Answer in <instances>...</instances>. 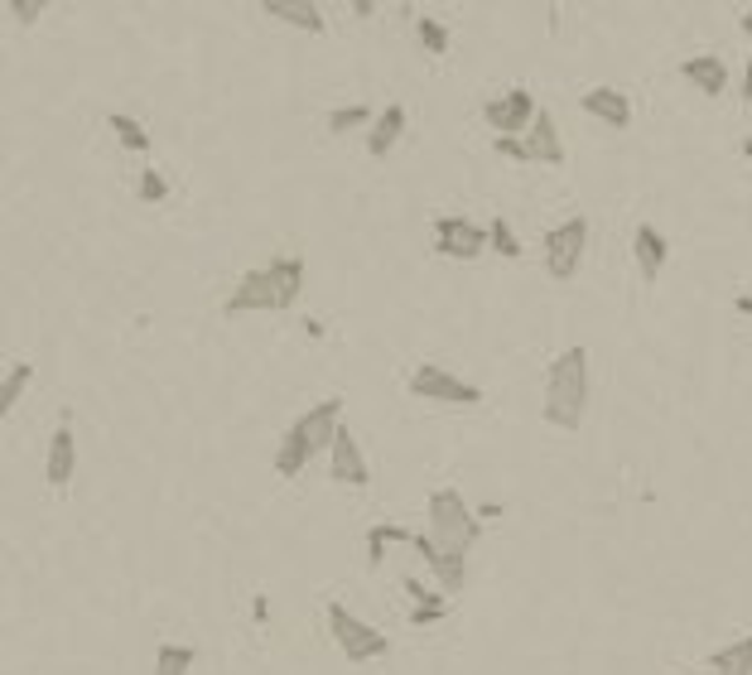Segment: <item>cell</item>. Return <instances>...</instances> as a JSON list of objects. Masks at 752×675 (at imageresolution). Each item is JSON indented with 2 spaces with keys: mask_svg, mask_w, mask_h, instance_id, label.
I'll list each match as a JSON object with an SVG mask.
<instances>
[{
  "mask_svg": "<svg viewBox=\"0 0 752 675\" xmlns=\"http://www.w3.org/2000/svg\"><path fill=\"white\" fill-rule=\"evenodd\" d=\"M535 97L526 93V87H511L507 97H492L488 107H482V121L492 126V135H526V126L535 121Z\"/></svg>",
  "mask_w": 752,
  "mask_h": 675,
  "instance_id": "cell-12",
  "label": "cell"
},
{
  "mask_svg": "<svg viewBox=\"0 0 752 675\" xmlns=\"http://www.w3.org/2000/svg\"><path fill=\"white\" fill-rule=\"evenodd\" d=\"M492 150L507 155V160H516V164H531V155H526L521 135H492Z\"/></svg>",
  "mask_w": 752,
  "mask_h": 675,
  "instance_id": "cell-30",
  "label": "cell"
},
{
  "mask_svg": "<svg viewBox=\"0 0 752 675\" xmlns=\"http://www.w3.org/2000/svg\"><path fill=\"white\" fill-rule=\"evenodd\" d=\"M444 617H448V599H444V593H434V599H424V603L410 608V627H434V623H444Z\"/></svg>",
  "mask_w": 752,
  "mask_h": 675,
  "instance_id": "cell-28",
  "label": "cell"
},
{
  "mask_svg": "<svg viewBox=\"0 0 752 675\" xmlns=\"http://www.w3.org/2000/svg\"><path fill=\"white\" fill-rule=\"evenodd\" d=\"M198 666V651L184 641H160L155 647V675H188Z\"/></svg>",
  "mask_w": 752,
  "mask_h": 675,
  "instance_id": "cell-22",
  "label": "cell"
},
{
  "mask_svg": "<svg viewBox=\"0 0 752 675\" xmlns=\"http://www.w3.org/2000/svg\"><path fill=\"white\" fill-rule=\"evenodd\" d=\"M406 526H391V521H377L372 531H367V569H381V560H386V545H410Z\"/></svg>",
  "mask_w": 752,
  "mask_h": 675,
  "instance_id": "cell-20",
  "label": "cell"
},
{
  "mask_svg": "<svg viewBox=\"0 0 752 675\" xmlns=\"http://www.w3.org/2000/svg\"><path fill=\"white\" fill-rule=\"evenodd\" d=\"M323 613H329V637H333V647H338L343 656L353 661V666H367V661H381V656H386V651H391V637L381 633V627L367 623V617H357L347 603L333 599L329 608H323Z\"/></svg>",
  "mask_w": 752,
  "mask_h": 675,
  "instance_id": "cell-5",
  "label": "cell"
},
{
  "mask_svg": "<svg viewBox=\"0 0 752 675\" xmlns=\"http://www.w3.org/2000/svg\"><path fill=\"white\" fill-rule=\"evenodd\" d=\"M680 77L694 87V93H704V97H724L728 83H733V73H728V63L718 59V53H694V59H680Z\"/></svg>",
  "mask_w": 752,
  "mask_h": 675,
  "instance_id": "cell-14",
  "label": "cell"
},
{
  "mask_svg": "<svg viewBox=\"0 0 752 675\" xmlns=\"http://www.w3.org/2000/svg\"><path fill=\"white\" fill-rule=\"evenodd\" d=\"M521 145H526V155H531V164H565V140H559V126L545 107L535 111V121L526 126Z\"/></svg>",
  "mask_w": 752,
  "mask_h": 675,
  "instance_id": "cell-15",
  "label": "cell"
},
{
  "mask_svg": "<svg viewBox=\"0 0 752 675\" xmlns=\"http://www.w3.org/2000/svg\"><path fill=\"white\" fill-rule=\"evenodd\" d=\"M400 589L410 593V603H424V599H434V593H440V589H424V579H415V574H406V579H400Z\"/></svg>",
  "mask_w": 752,
  "mask_h": 675,
  "instance_id": "cell-31",
  "label": "cell"
},
{
  "mask_svg": "<svg viewBox=\"0 0 752 675\" xmlns=\"http://www.w3.org/2000/svg\"><path fill=\"white\" fill-rule=\"evenodd\" d=\"M107 126H111V135H116V140L126 145L131 155H150V145H155V140H150V131H145L136 116H126V111H111Z\"/></svg>",
  "mask_w": 752,
  "mask_h": 675,
  "instance_id": "cell-23",
  "label": "cell"
},
{
  "mask_svg": "<svg viewBox=\"0 0 752 675\" xmlns=\"http://www.w3.org/2000/svg\"><path fill=\"white\" fill-rule=\"evenodd\" d=\"M251 617H256V623H266V617H271V599H266V593H256V603H251Z\"/></svg>",
  "mask_w": 752,
  "mask_h": 675,
  "instance_id": "cell-33",
  "label": "cell"
},
{
  "mask_svg": "<svg viewBox=\"0 0 752 675\" xmlns=\"http://www.w3.org/2000/svg\"><path fill=\"white\" fill-rule=\"evenodd\" d=\"M29 386H35V363H15V367L5 371V377H0V420H5V415L15 410L20 396H25Z\"/></svg>",
  "mask_w": 752,
  "mask_h": 675,
  "instance_id": "cell-21",
  "label": "cell"
},
{
  "mask_svg": "<svg viewBox=\"0 0 752 675\" xmlns=\"http://www.w3.org/2000/svg\"><path fill=\"white\" fill-rule=\"evenodd\" d=\"M343 430V401L338 396H329V401H319V405H309L305 415H299L295 425H289L285 434H280V444H275V458H271V468L280 472V478H299L313 458L319 454H329V444H333V434Z\"/></svg>",
  "mask_w": 752,
  "mask_h": 675,
  "instance_id": "cell-3",
  "label": "cell"
},
{
  "mask_svg": "<svg viewBox=\"0 0 752 675\" xmlns=\"http://www.w3.org/2000/svg\"><path fill=\"white\" fill-rule=\"evenodd\" d=\"M377 10H381V5H372V0H353V15H357V20H372Z\"/></svg>",
  "mask_w": 752,
  "mask_h": 675,
  "instance_id": "cell-35",
  "label": "cell"
},
{
  "mask_svg": "<svg viewBox=\"0 0 752 675\" xmlns=\"http://www.w3.org/2000/svg\"><path fill=\"white\" fill-rule=\"evenodd\" d=\"M415 34H420V49L434 53V59H444V53L454 49V34H448V25H440L434 15H415Z\"/></svg>",
  "mask_w": 752,
  "mask_h": 675,
  "instance_id": "cell-24",
  "label": "cell"
},
{
  "mask_svg": "<svg viewBox=\"0 0 752 675\" xmlns=\"http://www.w3.org/2000/svg\"><path fill=\"white\" fill-rule=\"evenodd\" d=\"M406 391H410V396H420V401H434V405H464V410L482 405V386H478V381L454 377V371L440 367V363H420V367H415L410 381H406Z\"/></svg>",
  "mask_w": 752,
  "mask_h": 675,
  "instance_id": "cell-6",
  "label": "cell"
},
{
  "mask_svg": "<svg viewBox=\"0 0 752 675\" xmlns=\"http://www.w3.org/2000/svg\"><path fill=\"white\" fill-rule=\"evenodd\" d=\"M136 194H140V202H164L170 198V179H164L155 164H145L140 179H136Z\"/></svg>",
  "mask_w": 752,
  "mask_h": 675,
  "instance_id": "cell-27",
  "label": "cell"
},
{
  "mask_svg": "<svg viewBox=\"0 0 752 675\" xmlns=\"http://www.w3.org/2000/svg\"><path fill=\"white\" fill-rule=\"evenodd\" d=\"M704 666H710L714 675H752V633L728 641V647H718Z\"/></svg>",
  "mask_w": 752,
  "mask_h": 675,
  "instance_id": "cell-19",
  "label": "cell"
},
{
  "mask_svg": "<svg viewBox=\"0 0 752 675\" xmlns=\"http://www.w3.org/2000/svg\"><path fill=\"white\" fill-rule=\"evenodd\" d=\"M410 550L424 560V569L434 574V589H440L444 599H448V593H464V584H468V555H448V550H440L424 531L410 536Z\"/></svg>",
  "mask_w": 752,
  "mask_h": 675,
  "instance_id": "cell-11",
  "label": "cell"
},
{
  "mask_svg": "<svg viewBox=\"0 0 752 675\" xmlns=\"http://www.w3.org/2000/svg\"><path fill=\"white\" fill-rule=\"evenodd\" d=\"M299 295H305V261L299 256H275V261L246 270L237 290L227 295V304H222V314L227 319H242V314H285L299 304Z\"/></svg>",
  "mask_w": 752,
  "mask_h": 675,
  "instance_id": "cell-1",
  "label": "cell"
},
{
  "mask_svg": "<svg viewBox=\"0 0 752 675\" xmlns=\"http://www.w3.org/2000/svg\"><path fill=\"white\" fill-rule=\"evenodd\" d=\"M261 10L271 20H280V25H289V29H305V34L329 29V20H323V10L313 5V0H261Z\"/></svg>",
  "mask_w": 752,
  "mask_h": 675,
  "instance_id": "cell-18",
  "label": "cell"
},
{
  "mask_svg": "<svg viewBox=\"0 0 752 675\" xmlns=\"http://www.w3.org/2000/svg\"><path fill=\"white\" fill-rule=\"evenodd\" d=\"M502 512H507V506H497V502H482V506H473V516H478L482 526H488V521H497Z\"/></svg>",
  "mask_w": 752,
  "mask_h": 675,
  "instance_id": "cell-32",
  "label": "cell"
},
{
  "mask_svg": "<svg viewBox=\"0 0 752 675\" xmlns=\"http://www.w3.org/2000/svg\"><path fill=\"white\" fill-rule=\"evenodd\" d=\"M743 34H748V39H752V5L743 10Z\"/></svg>",
  "mask_w": 752,
  "mask_h": 675,
  "instance_id": "cell-37",
  "label": "cell"
},
{
  "mask_svg": "<svg viewBox=\"0 0 752 675\" xmlns=\"http://www.w3.org/2000/svg\"><path fill=\"white\" fill-rule=\"evenodd\" d=\"M579 107L589 111L593 121H603V126H613V131H627V126H632V101H627L622 87H589Z\"/></svg>",
  "mask_w": 752,
  "mask_h": 675,
  "instance_id": "cell-16",
  "label": "cell"
},
{
  "mask_svg": "<svg viewBox=\"0 0 752 675\" xmlns=\"http://www.w3.org/2000/svg\"><path fill=\"white\" fill-rule=\"evenodd\" d=\"M632 256H637V270H642L646 285H656L666 275V261H670V242L661 236L656 222H637L632 232Z\"/></svg>",
  "mask_w": 752,
  "mask_h": 675,
  "instance_id": "cell-13",
  "label": "cell"
},
{
  "mask_svg": "<svg viewBox=\"0 0 752 675\" xmlns=\"http://www.w3.org/2000/svg\"><path fill=\"white\" fill-rule=\"evenodd\" d=\"M733 314H743V319H752V295H738V299H733Z\"/></svg>",
  "mask_w": 752,
  "mask_h": 675,
  "instance_id": "cell-36",
  "label": "cell"
},
{
  "mask_svg": "<svg viewBox=\"0 0 752 675\" xmlns=\"http://www.w3.org/2000/svg\"><path fill=\"white\" fill-rule=\"evenodd\" d=\"M77 478V434H73V415H59V430L49 439V454H44V482L53 492H69Z\"/></svg>",
  "mask_w": 752,
  "mask_h": 675,
  "instance_id": "cell-10",
  "label": "cell"
},
{
  "mask_svg": "<svg viewBox=\"0 0 752 675\" xmlns=\"http://www.w3.org/2000/svg\"><path fill=\"white\" fill-rule=\"evenodd\" d=\"M738 97H743V107H752V59L743 68V87H738Z\"/></svg>",
  "mask_w": 752,
  "mask_h": 675,
  "instance_id": "cell-34",
  "label": "cell"
},
{
  "mask_svg": "<svg viewBox=\"0 0 752 675\" xmlns=\"http://www.w3.org/2000/svg\"><path fill=\"white\" fill-rule=\"evenodd\" d=\"M424 521H430V536L448 555H468V550L482 540V521L473 516V506L458 488H434L430 502H424Z\"/></svg>",
  "mask_w": 752,
  "mask_h": 675,
  "instance_id": "cell-4",
  "label": "cell"
},
{
  "mask_svg": "<svg viewBox=\"0 0 752 675\" xmlns=\"http://www.w3.org/2000/svg\"><path fill=\"white\" fill-rule=\"evenodd\" d=\"M372 116H377V111L367 107V101H353V107H333V111H329V131H333V135H347V131H357V126H372Z\"/></svg>",
  "mask_w": 752,
  "mask_h": 675,
  "instance_id": "cell-25",
  "label": "cell"
},
{
  "mask_svg": "<svg viewBox=\"0 0 752 675\" xmlns=\"http://www.w3.org/2000/svg\"><path fill=\"white\" fill-rule=\"evenodd\" d=\"M488 251L507 256V261H521V242H516V232H511L507 218H492L488 222Z\"/></svg>",
  "mask_w": 752,
  "mask_h": 675,
  "instance_id": "cell-26",
  "label": "cell"
},
{
  "mask_svg": "<svg viewBox=\"0 0 752 675\" xmlns=\"http://www.w3.org/2000/svg\"><path fill=\"white\" fill-rule=\"evenodd\" d=\"M541 415L545 425L565 434H579L583 415H589V347H565V353L550 363L545 371V391H541Z\"/></svg>",
  "mask_w": 752,
  "mask_h": 675,
  "instance_id": "cell-2",
  "label": "cell"
},
{
  "mask_svg": "<svg viewBox=\"0 0 752 675\" xmlns=\"http://www.w3.org/2000/svg\"><path fill=\"white\" fill-rule=\"evenodd\" d=\"M434 251L448 261H478L488 251V228H478L473 218H440L434 222Z\"/></svg>",
  "mask_w": 752,
  "mask_h": 675,
  "instance_id": "cell-8",
  "label": "cell"
},
{
  "mask_svg": "<svg viewBox=\"0 0 752 675\" xmlns=\"http://www.w3.org/2000/svg\"><path fill=\"white\" fill-rule=\"evenodd\" d=\"M406 121H410V111L400 107V101H391L386 111H377L372 131H367V155H372V160H386V155L400 145V135H406Z\"/></svg>",
  "mask_w": 752,
  "mask_h": 675,
  "instance_id": "cell-17",
  "label": "cell"
},
{
  "mask_svg": "<svg viewBox=\"0 0 752 675\" xmlns=\"http://www.w3.org/2000/svg\"><path fill=\"white\" fill-rule=\"evenodd\" d=\"M329 478L338 482V488H372V464H367L362 444H357V434L347 430V425L329 444Z\"/></svg>",
  "mask_w": 752,
  "mask_h": 675,
  "instance_id": "cell-9",
  "label": "cell"
},
{
  "mask_svg": "<svg viewBox=\"0 0 752 675\" xmlns=\"http://www.w3.org/2000/svg\"><path fill=\"white\" fill-rule=\"evenodd\" d=\"M5 10L15 15V25H39V15L49 10V0H5Z\"/></svg>",
  "mask_w": 752,
  "mask_h": 675,
  "instance_id": "cell-29",
  "label": "cell"
},
{
  "mask_svg": "<svg viewBox=\"0 0 752 675\" xmlns=\"http://www.w3.org/2000/svg\"><path fill=\"white\" fill-rule=\"evenodd\" d=\"M545 270L555 280H575L579 266H583V251H589V218L575 212V218L555 222V228L545 232Z\"/></svg>",
  "mask_w": 752,
  "mask_h": 675,
  "instance_id": "cell-7",
  "label": "cell"
}]
</instances>
